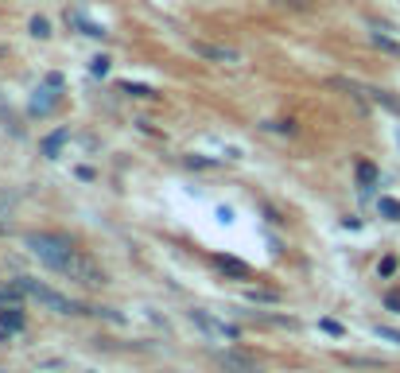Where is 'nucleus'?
Here are the masks:
<instances>
[{
    "label": "nucleus",
    "instance_id": "aec40b11",
    "mask_svg": "<svg viewBox=\"0 0 400 373\" xmlns=\"http://www.w3.org/2000/svg\"><path fill=\"white\" fill-rule=\"evenodd\" d=\"M385 304H389L392 311H400V292H389V295H385Z\"/></svg>",
    "mask_w": 400,
    "mask_h": 373
},
{
    "label": "nucleus",
    "instance_id": "2eb2a0df",
    "mask_svg": "<svg viewBox=\"0 0 400 373\" xmlns=\"http://www.w3.org/2000/svg\"><path fill=\"white\" fill-rule=\"evenodd\" d=\"M249 300H253V304H276V292H264V288H256V292H249Z\"/></svg>",
    "mask_w": 400,
    "mask_h": 373
},
{
    "label": "nucleus",
    "instance_id": "f8f14e48",
    "mask_svg": "<svg viewBox=\"0 0 400 373\" xmlns=\"http://www.w3.org/2000/svg\"><path fill=\"white\" fill-rule=\"evenodd\" d=\"M218 265H222L225 272H234V276H241V280H245V276H249V268H245L241 261H234V257H218Z\"/></svg>",
    "mask_w": 400,
    "mask_h": 373
},
{
    "label": "nucleus",
    "instance_id": "6ab92c4d",
    "mask_svg": "<svg viewBox=\"0 0 400 373\" xmlns=\"http://www.w3.org/2000/svg\"><path fill=\"white\" fill-rule=\"evenodd\" d=\"M322 331H327V334H342V327L334 323V319H322Z\"/></svg>",
    "mask_w": 400,
    "mask_h": 373
},
{
    "label": "nucleus",
    "instance_id": "6e6552de",
    "mask_svg": "<svg viewBox=\"0 0 400 373\" xmlns=\"http://www.w3.org/2000/svg\"><path fill=\"white\" fill-rule=\"evenodd\" d=\"M121 94H128V98H156V89L140 86V82H121Z\"/></svg>",
    "mask_w": 400,
    "mask_h": 373
},
{
    "label": "nucleus",
    "instance_id": "f03ea898",
    "mask_svg": "<svg viewBox=\"0 0 400 373\" xmlns=\"http://www.w3.org/2000/svg\"><path fill=\"white\" fill-rule=\"evenodd\" d=\"M16 284L24 288V295H31L35 304H43L47 311H55V315H74V311H78V304H74V300H67L62 292H55V288L40 284V280H31V276H20Z\"/></svg>",
    "mask_w": 400,
    "mask_h": 373
},
{
    "label": "nucleus",
    "instance_id": "a211bd4d",
    "mask_svg": "<svg viewBox=\"0 0 400 373\" xmlns=\"http://www.w3.org/2000/svg\"><path fill=\"white\" fill-rule=\"evenodd\" d=\"M377 334H381V338H389V342H397V346H400V331H392V327H377Z\"/></svg>",
    "mask_w": 400,
    "mask_h": 373
},
{
    "label": "nucleus",
    "instance_id": "4468645a",
    "mask_svg": "<svg viewBox=\"0 0 400 373\" xmlns=\"http://www.w3.org/2000/svg\"><path fill=\"white\" fill-rule=\"evenodd\" d=\"M31 35H40V40H47V35H51V24L43 20V16H35V20H31Z\"/></svg>",
    "mask_w": 400,
    "mask_h": 373
},
{
    "label": "nucleus",
    "instance_id": "9b49d317",
    "mask_svg": "<svg viewBox=\"0 0 400 373\" xmlns=\"http://www.w3.org/2000/svg\"><path fill=\"white\" fill-rule=\"evenodd\" d=\"M373 43H377L381 51H389V55H400V43H397V40H389V35H385L381 28L373 31Z\"/></svg>",
    "mask_w": 400,
    "mask_h": 373
},
{
    "label": "nucleus",
    "instance_id": "1a4fd4ad",
    "mask_svg": "<svg viewBox=\"0 0 400 373\" xmlns=\"http://www.w3.org/2000/svg\"><path fill=\"white\" fill-rule=\"evenodd\" d=\"M0 327L4 331H24V315L12 307V311H0Z\"/></svg>",
    "mask_w": 400,
    "mask_h": 373
},
{
    "label": "nucleus",
    "instance_id": "f3484780",
    "mask_svg": "<svg viewBox=\"0 0 400 373\" xmlns=\"http://www.w3.org/2000/svg\"><path fill=\"white\" fill-rule=\"evenodd\" d=\"M377 272L381 276H392V272H397V257H385V261L377 265Z\"/></svg>",
    "mask_w": 400,
    "mask_h": 373
},
{
    "label": "nucleus",
    "instance_id": "9d476101",
    "mask_svg": "<svg viewBox=\"0 0 400 373\" xmlns=\"http://www.w3.org/2000/svg\"><path fill=\"white\" fill-rule=\"evenodd\" d=\"M358 183H361V191H369V186L377 183V167H373V164H358Z\"/></svg>",
    "mask_w": 400,
    "mask_h": 373
},
{
    "label": "nucleus",
    "instance_id": "20e7f679",
    "mask_svg": "<svg viewBox=\"0 0 400 373\" xmlns=\"http://www.w3.org/2000/svg\"><path fill=\"white\" fill-rule=\"evenodd\" d=\"M59 89H62V78L59 74H51L47 78V86L43 89H35V98H31V113H51V109H55V101H59Z\"/></svg>",
    "mask_w": 400,
    "mask_h": 373
},
{
    "label": "nucleus",
    "instance_id": "39448f33",
    "mask_svg": "<svg viewBox=\"0 0 400 373\" xmlns=\"http://www.w3.org/2000/svg\"><path fill=\"white\" fill-rule=\"evenodd\" d=\"M195 55H202L210 62H241V55L234 47H218V43H195Z\"/></svg>",
    "mask_w": 400,
    "mask_h": 373
},
{
    "label": "nucleus",
    "instance_id": "412c9836",
    "mask_svg": "<svg viewBox=\"0 0 400 373\" xmlns=\"http://www.w3.org/2000/svg\"><path fill=\"white\" fill-rule=\"evenodd\" d=\"M0 234H4V226H0Z\"/></svg>",
    "mask_w": 400,
    "mask_h": 373
},
{
    "label": "nucleus",
    "instance_id": "7ed1b4c3",
    "mask_svg": "<svg viewBox=\"0 0 400 373\" xmlns=\"http://www.w3.org/2000/svg\"><path fill=\"white\" fill-rule=\"evenodd\" d=\"M191 323H198L206 334H214V338H237V334H241L234 323H222V319H214L210 311H198V307L191 311Z\"/></svg>",
    "mask_w": 400,
    "mask_h": 373
},
{
    "label": "nucleus",
    "instance_id": "423d86ee",
    "mask_svg": "<svg viewBox=\"0 0 400 373\" xmlns=\"http://www.w3.org/2000/svg\"><path fill=\"white\" fill-rule=\"evenodd\" d=\"M218 362H222L225 370H234V373H261V365H256L253 358H245V354H234V350L218 354Z\"/></svg>",
    "mask_w": 400,
    "mask_h": 373
},
{
    "label": "nucleus",
    "instance_id": "4be33fe9",
    "mask_svg": "<svg viewBox=\"0 0 400 373\" xmlns=\"http://www.w3.org/2000/svg\"><path fill=\"white\" fill-rule=\"evenodd\" d=\"M0 55H4V47H0Z\"/></svg>",
    "mask_w": 400,
    "mask_h": 373
},
{
    "label": "nucleus",
    "instance_id": "ddd939ff",
    "mask_svg": "<svg viewBox=\"0 0 400 373\" xmlns=\"http://www.w3.org/2000/svg\"><path fill=\"white\" fill-rule=\"evenodd\" d=\"M377 210H381L385 218H392V222H400V202H397V198H381Z\"/></svg>",
    "mask_w": 400,
    "mask_h": 373
},
{
    "label": "nucleus",
    "instance_id": "f257e3e1",
    "mask_svg": "<svg viewBox=\"0 0 400 373\" xmlns=\"http://www.w3.org/2000/svg\"><path fill=\"white\" fill-rule=\"evenodd\" d=\"M28 249L47 268H55V272H67L74 265V257H78L74 253V241L67 234H28Z\"/></svg>",
    "mask_w": 400,
    "mask_h": 373
},
{
    "label": "nucleus",
    "instance_id": "0eeeda50",
    "mask_svg": "<svg viewBox=\"0 0 400 373\" xmlns=\"http://www.w3.org/2000/svg\"><path fill=\"white\" fill-rule=\"evenodd\" d=\"M70 140V128H55L47 140H43V156L47 159H59V152H62V144Z\"/></svg>",
    "mask_w": 400,
    "mask_h": 373
},
{
    "label": "nucleus",
    "instance_id": "dca6fc26",
    "mask_svg": "<svg viewBox=\"0 0 400 373\" xmlns=\"http://www.w3.org/2000/svg\"><path fill=\"white\" fill-rule=\"evenodd\" d=\"M89 74H98V78H105V74H109V59H105V55H98V59H94Z\"/></svg>",
    "mask_w": 400,
    "mask_h": 373
}]
</instances>
